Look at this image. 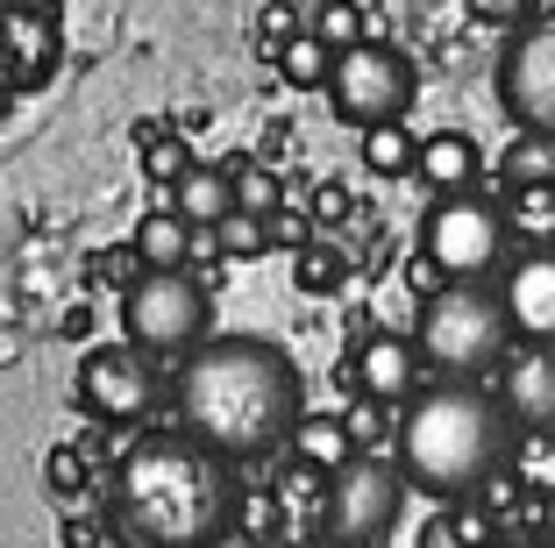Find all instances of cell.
I'll return each instance as SVG.
<instances>
[{
  "instance_id": "30bf717a",
  "label": "cell",
  "mask_w": 555,
  "mask_h": 548,
  "mask_svg": "<svg viewBox=\"0 0 555 548\" xmlns=\"http://www.w3.org/2000/svg\"><path fill=\"white\" fill-rule=\"evenodd\" d=\"M499 100H506L513 129L555 136V15L527 22L499 58Z\"/></svg>"
},
{
  "instance_id": "5b68a950",
  "label": "cell",
  "mask_w": 555,
  "mask_h": 548,
  "mask_svg": "<svg viewBox=\"0 0 555 548\" xmlns=\"http://www.w3.org/2000/svg\"><path fill=\"white\" fill-rule=\"evenodd\" d=\"M321 93L349 129H385V122H406L413 93H421V72H413V58L399 43L363 36V43L335 50V72H327Z\"/></svg>"
},
{
  "instance_id": "603a6c76",
  "label": "cell",
  "mask_w": 555,
  "mask_h": 548,
  "mask_svg": "<svg viewBox=\"0 0 555 548\" xmlns=\"http://www.w3.org/2000/svg\"><path fill=\"white\" fill-rule=\"evenodd\" d=\"M506 186H555V136H527L520 129V143L506 150Z\"/></svg>"
},
{
  "instance_id": "7a4b0ae2",
  "label": "cell",
  "mask_w": 555,
  "mask_h": 548,
  "mask_svg": "<svg viewBox=\"0 0 555 548\" xmlns=\"http://www.w3.org/2000/svg\"><path fill=\"white\" fill-rule=\"evenodd\" d=\"M243 492L229 456L185 428V435H143L107 470V527L129 548H221L235 534Z\"/></svg>"
},
{
  "instance_id": "f546056e",
  "label": "cell",
  "mask_w": 555,
  "mask_h": 548,
  "mask_svg": "<svg viewBox=\"0 0 555 548\" xmlns=\"http://www.w3.org/2000/svg\"><path fill=\"white\" fill-rule=\"evenodd\" d=\"M299 278H307L313 292H327V285H343V257H327V250H313V257H307V271H299Z\"/></svg>"
},
{
  "instance_id": "4dcf8cb0",
  "label": "cell",
  "mask_w": 555,
  "mask_h": 548,
  "mask_svg": "<svg viewBox=\"0 0 555 548\" xmlns=\"http://www.w3.org/2000/svg\"><path fill=\"white\" fill-rule=\"evenodd\" d=\"M470 15L477 22H513V15H520V0H470Z\"/></svg>"
},
{
  "instance_id": "3957f363",
  "label": "cell",
  "mask_w": 555,
  "mask_h": 548,
  "mask_svg": "<svg viewBox=\"0 0 555 548\" xmlns=\"http://www.w3.org/2000/svg\"><path fill=\"white\" fill-rule=\"evenodd\" d=\"M513 413L499 392H485L477 378H441V385H421L406 399L392 428V449H399V470H406L413 492L441 506H463L477 499L499 470L513 463Z\"/></svg>"
},
{
  "instance_id": "83f0119b",
  "label": "cell",
  "mask_w": 555,
  "mask_h": 548,
  "mask_svg": "<svg viewBox=\"0 0 555 548\" xmlns=\"http://www.w3.org/2000/svg\"><path fill=\"white\" fill-rule=\"evenodd\" d=\"M349 435H357V449H363V442H377V435H385V399H363V406H349Z\"/></svg>"
},
{
  "instance_id": "ffe728a7",
  "label": "cell",
  "mask_w": 555,
  "mask_h": 548,
  "mask_svg": "<svg viewBox=\"0 0 555 548\" xmlns=\"http://www.w3.org/2000/svg\"><path fill=\"white\" fill-rule=\"evenodd\" d=\"M363 164L377 178H406L421 164V143L406 136V122H385V129H363Z\"/></svg>"
},
{
  "instance_id": "cb8c5ba5",
  "label": "cell",
  "mask_w": 555,
  "mask_h": 548,
  "mask_svg": "<svg viewBox=\"0 0 555 548\" xmlns=\"http://www.w3.org/2000/svg\"><path fill=\"white\" fill-rule=\"evenodd\" d=\"M214 242H221L229 257H263V250H271V228H263V214H243V207H235L229 221L214 228Z\"/></svg>"
},
{
  "instance_id": "277c9868",
  "label": "cell",
  "mask_w": 555,
  "mask_h": 548,
  "mask_svg": "<svg viewBox=\"0 0 555 548\" xmlns=\"http://www.w3.org/2000/svg\"><path fill=\"white\" fill-rule=\"evenodd\" d=\"M513 307L506 292H491L485 278H441L421 300V321H413V342H421L427 371L441 378H485L513 356Z\"/></svg>"
},
{
  "instance_id": "f1b7e54d",
  "label": "cell",
  "mask_w": 555,
  "mask_h": 548,
  "mask_svg": "<svg viewBox=\"0 0 555 548\" xmlns=\"http://www.w3.org/2000/svg\"><path fill=\"white\" fill-rule=\"evenodd\" d=\"M50 484H57L65 499H72V492L86 484V463H79V449H50Z\"/></svg>"
},
{
  "instance_id": "ac0fdd59",
  "label": "cell",
  "mask_w": 555,
  "mask_h": 548,
  "mask_svg": "<svg viewBox=\"0 0 555 548\" xmlns=\"http://www.w3.org/2000/svg\"><path fill=\"white\" fill-rule=\"evenodd\" d=\"M293 456L307 470H327V477H335V470H343L349 456H363V449H357V435H349L343 413H307V420H299V435H293Z\"/></svg>"
},
{
  "instance_id": "836d02e7",
  "label": "cell",
  "mask_w": 555,
  "mask_h": 548,
  "mask_svg": "<svg viewBox=\"0 0 555 548\" xmlns=\"http://www.w3.org/2000/svg\"><path fill=\"white\" fill-rule=\"evenodd\" d=\"M313 548H377V541H335V534H321Z\"/></svg>"
},
{
  "instance_id": "9c48e42d",
  "label": "cell",
  "mask_w": 555,
  "mask_h": 548,
  "mask_svg": "<svg viewBox=\"0 0 555 548\" xmlns=\"http://www.w3.org/2000/svg\"><path fill=\"white\" fill-rule=\"evenodd\" d=\"M164 371H157V356L143 349V342H100V349L79 356V406L93 420H143L150 406L164 399Z\"/></svg>"
},
{
  "instance_id": "2e32d148",
  "label": "cell",
  "mask_w": 555,
  "mask_h": 548,
  "mask_svg": "<svg viewBox=\"0 0 555 548\" xmlns=\"http://www.w3.org/2000/svg\"><path fill=\"white\" fill-rule=\"evenodd\" d=\"M171 207L185 214L193 228H221L235 214V171H214V164H193L185 178H171Z\"/></svg>"
},
{
  "instance_id": "7402d4cb",
  "label": "cell",
  "mask_w": 555,
  "mask_h": 548,
  "mask_svg": "<svg viewBox=\"0 0 555 548\" xmlns=\"http://www.w3.org/2000/svg\"><path fill=\"white\" fill-rule=\"evenodd\" d=\"M421 548H499V541H491L485 513H470V506H441V513L421 527Z\"/></svg>"
},
{
  "instance_id": "5bb4252c",
  "label": "cell",
  "mask_w": 555,
  "mask_h": 548,
  "mask_svg": "<svg viewBox=\"0 0 555 548\" xmlns=\"http://www.w3.org/2000/svg\"><path fill=\"white\" fill-rule=\"evenodd\" d=\"M413 171L427 178V193H477L485 150H477V136H463V129H435V136H421V164H413Z\"/></svg>"
},
{
  "instance_id": "d6a6232c",
  "label": "cell",
  "mask_w": 555,
  "mask_h": 548,
  "mask_svg": "<svg viewBox=\"0 0 555 548\" xmlns=\"http://www.w3.org/2000/svg\"><path fill=\"white\" fill-rule=\"evenodd\" d=\"M541 534H548V541H555V492H548V499H541Z\"/></svg>"
},
{
  "instance_id": "52a82bcc",
  "label": "cell",
  "mask_w": 555,
  "mask_h": 548,
  "mask_svg": "<svg viewBox=\"0 0 555 548\" xmlns=\"http://www.w3.org/2000/svg\"><path fill=\"white\" fill-rule=\"evenodd\" d=\"M207 285L193 271H143L129 292H121V328L129 342H143L150 356H185L207 342Z\"/></svg>"
},
{
  "instance_id": "9a60e30c",
  "label": "cell",
  "mask_w": 555,
  "mask_h": 548,
  "mask_svg": "<svg viewBox=\"0 0 555 548\" xmlns=\"http://www.w3.org/2000/svg\"><path fill=\"white\" fill-rule=\"evenodd\" d=\"M199 250V228L185 221L171 200L164 207H150L143 221H135V264H150V271H185Z\"/></svg>"
},
{
  "instance_id": "8992f818",
  "label": "cell",
  "mask_w": 555,
  "mask_h": 548,
  "mask_svg": "<svg viewBox=\"0 0 555 548\" xmlns=\"http://www.w3.org/2000/svg\"><path fill=\"white\" fill-rule=\"evenodd\" d=\"M421 257L441 278H491L499 264H513L506 207L485 193H435V207L421 221Z\"/></svg>"
},
{
  "instance_id": "d4e9b609",
  "label": "cell",
  "mask_w": 555,
  "mask_h": 548,
  "mask_svg": "<svg viewBox=\"0 0 555 548\" xmlns=\"http://www.w3.org/2000/svg\"><path fill=\"white\" fill-rule=\"evenodd\" d=\"M313 36H321L327 50L363 43V15H357V0H327V8H321V22H313Z\"/></svg>"
},
{
  "instance_id": "d6986e66",
  "label": "cell",
  "mask_w": 555,
  "mask_h": 548,
  "mask_svg": "<svg viewBox=\"0 0 555 548\" xmlns=\"http://www.w3.org/2000/svg\"><path fill=\"white\" fill-rule=\"evenodd\" d=\"M506 228L527 250L555 242V186H506Z\"/></svg>"
},
{
  "instance_id": "44dd1931",
  "label": "cell",
  "mask_w": 555,
  "mask_h": 548,
  "mask_svg": "<svg viewBox=\"0 0 555 548\" xmlns=\"http://www.w3.org/2000/svg\"><path fill=\"white\" fill-rule=\"evenodd\" d=\"M278 72L293 86H327V72H335V50L321 43V36H278Z\"/></svg>"
},
{
  "instance_id": "e575fe53",
  "label": "cell",
  "mask_w": 555,
  "mask_h": 548,
  "mask_svg": "<svg viewBox=\"0 0 555 548\" xmlns=\"http://www.w3.org/2000/svg\"><path fill=\"white\" fill-rule=\"evenodd\" d=\"M15 8H43V15H50V8H57V0H15Z\"/></svg>"
},
{
  "instance_id": "7c38bea8",
  "label": "cell",
  "mask_w": 555,
  "mask_h": 548,
  "mask_svg": "<svg viewBox=\"0 0 555 548\" xmlns=\"http://www.w3.org/2000/svg\"><path fill=\"white\" fill-rule=\"evenodd\" d=\"M499 399H506L513 428L555 435V342H527L520 356L499 364Z\"/></svg>"
},
{
  "instance_id": "ba28073f",
  "label": "cell",
  "mask_w": 555,
  "mask_h": 548,
  "mask_svg": "<svg viewBox=\"0 0 555 548\" xmlns=\"http://www.w3.org/2000/svg\"><path fill=\"white\" fill-rule=\"evenodd\" d=\"M406 492L413 484L399 470V456L392 463L385 456H349L321 492V534H335V541H385L399 527V513H406Z\"/></svg>"
},
{
  "instance_id": "484cf974",
  "label": "cell",
  "mask_w": 555,
  "mask_h": 548,
  "mask_svg": "<svg viewBox=\"0 0 555 548\" xmlns=\"http://www.w3.org/2000/svg\"><path fill=\"white\" fill-rule=\"evenodd\" d=\"M235 207H243V214H263V221L278 214V178L263 171V164H243V171H235Z\"/></svg>"
},
{
  "instance_id": "4fadbf2b",
  "label": "cell",
  "mask_w": 555,
  "mask_h": 548,
  "mask_svg": "<svg viewBox=\"0 0 555 548\" xmlns=\"http://www.w3.org/2000/svg\"><path fill=\"white\" fill-rule=\"evenodd\" d=\"M499 292H506L520 342H555V242L548 250H520L499 271Z\"/></svg>"
},
{
  "instance_id": "4316f807",
  "label": "cell",
  "mask_w": 555,
  "mask_h": 548,
  "mask_svg": "<svg viewBox=\"0 0 555 548\" xmlns=\"http://www.w3.org/2000/svg\"><path fill=\"white\" fill-rule=\"evenodd\" d=\"M150 136V178H164V186H171V178H185L193 171V157H185V143H171V136H157V129H143Z\"/></svg>"
},
{
  "instance_id": "e0dca14e",
  "label": "cell",
  "mask_w": 555,
  "mask_h": 548,
  "mask_svg": "<svg viewBox=\"0 0 555 548\" xmlns=\"http://www.w3.org/2000/svg\"><path fill=\"white\" fill-rule=\"evenodd\" d=\"M0 50H8V65H22V79H43L50 58H57L50 15L43 8H8V15H0Z\"/></svg>"
},
{
  "instance_id": "1f68e13d",
  "label": "cell",
  "mask_w": 555,
  "mask_h": 548,
  "mask_svg": "<svg viewBox=\"0 0 555 548\" xmlns=\"http://www.w3.org/2000/svg\"><path fill=\"white\" fill-rule=\"evenodd\" d=\"M499 548H555V541H548V534L534 527V534H506V541H499Z\"/></svg>"
},
{
  "instance_id": "8fae6325",
  "label": "cell",
  "mask_w": 555,
  "mask_h": 548,
  "mask_svg": "<svg viewBox=\"0 0 555 548\" xmlns=\"http://www.w3.org/2000/svg\"><path fill=\"white\" fill-rule=\"evenodd\" d=\"M421 371H427L421 342L392 335V328H371V335L357 342V356H349V385H357L363 399H385V406H406L413 392H421Z\"/></svg>"
},
{
  "instance_id": "6da1fadb",
  "label": "cell",
  "mask_w": 555,
  "mask_h": 548,
  "mask_svg": "<svg viewBox=\"0 0 555 548\" xmlns=\"http://www.w3.org/2000/svg\"><path fill=\"white\" fill-rule=\"evenodd\" d=\"M171 399L207 449H221L229 463H257L299 435L307 378H299L293 349L271 335H207L199 349L179 356Z\"/></svg>"
}]
</instances>
